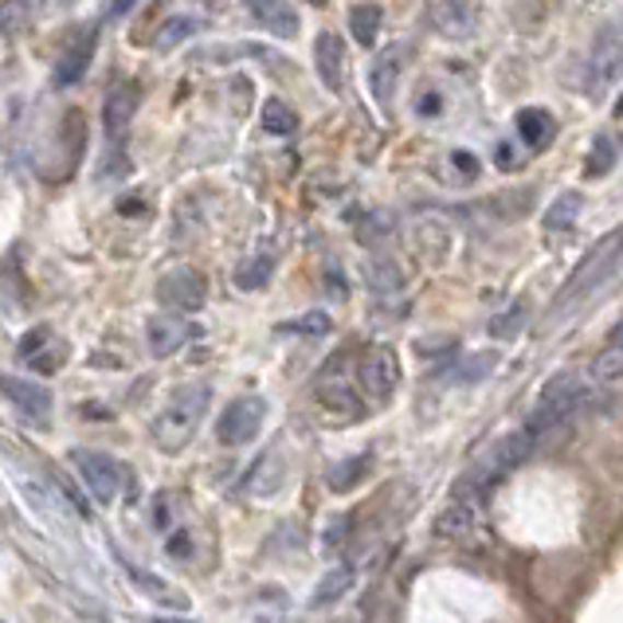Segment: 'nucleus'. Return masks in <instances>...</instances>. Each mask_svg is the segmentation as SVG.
<instances>
[{"label": "nucleus", "instance_id": "6", "mask_svg": "<svg viewBox=\"0 0 623 623\" xmlns=\"http://www.w3.org/2000/svg\"><path fill=\"white\" fill-rule=\"evenodd\" d=\"M357 381H361L369 401H389L392 392H396V381H401V361H396V354H392L389 345H377V349L365 354L361 369H357Z\"/></svg>", "mask_w": 623, "mask_h": 623}, {"label": "nucleus", "instance_id": "15", "mask_svg": "<svg viewBox=\"0 0 623 623\" xmlns=\"http://www.w3.org/2000/svg\"><path fill=\"white\" fill-rule=\"evenodd\" d=\"M91 51H94V28H86L83 36H79L71 47H67L64 59H59V67H56V83H59V86L79 83V74L86 71V64H91Z\"/></svg>", "mask_w": 623, "mask_h": 623}, {"label": "nucleus", "instance_id": "34", "mask_svg": "<svg viewBox=\"0 0 623 623\" xmlns=\"http://www.w3.org/2000/svg\"><path fill=\"white\" fill-rule=\"evenodd\" d=\"M349 526H354V514H345V518H334V521H330V533H326V553H337V538L345 541V533H349Z\"/></svg>", "mask_w": 623, "mask_h": 623}, {"label": "nucleus", "instance_id": "23", "mask_svg": "<svg viewBox=\"0 0 623 623\" xmlns=\"http://www.w3.org/2000/svg\"><path fill=\"white\" fill-rule=\"evenodd\" d=\"M588 372H592V381H596V384L620 381V377H623V342H612V345H608L604 354H600V357L592 361V369H588Z\"/></svg>", "mask_w": 623, "mask_h": 623}, {"label": "nucleus", "instance_id": "29", "mask_svg": "<svg viewBox=\"0 0 623 623\" xmlns=\"http://www.w3.org/2000/svg\"><path fill=\"white\" fill-rule=\"evenodd\" d=\"M322 404H326V408L330 412H354V392H349V389H345V384H322Z\"/></svg>", "mask_w": 623, "mask_h": 623}, {"label": "nucleus", "instance_id": "11", "mask_svg": "<svg viewBox=\"0 0 623 623\" xmlns=\"http://www.w3.org/2000/svg\"><path fill=\"white\" fill-rule=\"evenodd\" d=\"M314 64H318V74H322V83H326L330 91H342V83H345V44H342V36L322 32V36L314 39Z\"/></svg>", "mask_w": 623, "mask_h": 623}, {"label": "nucleus", "instance_id": "8", "mask_svg": "<svg viewBox=\"0 0 623 623\" xmlns=\"http://www.w3.org/2000/svg\"><path fill=\"white\" fill-rule=\"evenodd\" d=\"M623 71V44L620 39H600V44L592 47V56H588L585 64V79H580V86H585V94H604L608 86L620 79Z\"/></svg>", "mask_w": 623, "mask_h": 623}, {"label": "nucleus", "instance_id": "33", "mask_svg": "<svg viewBox=\"0 0 623 623\" xmlns=\"http://www.w3.org/2000/svg\"><path fill=\"white\" fill-rule=\"evenodd\" d=\"M491 365H494V357H491V354L471 357V365H459L451 381H478V377H483V372H478V369H491Z\"/></svg>", "mask_w": 623, "mask_h": 623}, {"label": "nucleus", "instance_id": "31", "mask_svg": "<svg viewBox=\"0 0 623 623\" xmlns=\"http://www.w3.org/2000/svg\"><path fill=\"white\" fill-rule=\"evenodd\" d=\"M165 32H158V47H169V44H177L181 36H188V32H196V24L188 16H173L161 24Z\"/></svg>", "mask_w": 623, "mask_h": 623}, {"label": "nucleus", "instance_id": "26", "mask_svg": "<svg viewBox=\"0 0 623 623\" xmlns=\"http://www.w3.org/2000/svg\"><path fill=\"white\" fill-rule=\"evenodd\" d=\"M615 153H620V146H615L612 134H600V138H596L592 158H588V173H592V177H604L608 169L615 165Z\"/></svg>", "mask_w": 623, "mask_h": 623}, {"label": "nucleus", "instance_id": "2", "mask_svg": "<svg viewBox=\"0 0 623 623\" xmlns=\"http://www.w3.org/2000/svg\"><path fill=\"white\" fill-rule=\"evenodd\" d=\"M71 463H74V471H79V478H83V486L91 491V498L99 506H111L114 498H118L122 471L106 451H86V447H79V451H71Z\"/></svg>", "mask_w": 623, "mask_h": 623}, {"label": "nucleus", "instance_id": "3", "mask_svg": "<svg viewBox=\"0 0 623 623\" xmlns=\"http://www.w3.org/2000/svg\"><path fill=\"white\" fill-rule=\"evenodd\" d=\"M263 419H267V401L263 396H240V401H232L223 408L220 424H216V436L228 447H243L259 436Z\"/></svg>", "mask_w": 623, "mask_h": 623}, {"label": "nucleus", "instance_id": "17", "mask_svg": "<svg viewBox=\"0 0 623 623\" xmlns=\"http://www.w3.org/2000/svg\"><path fill=\"white\" fill-rule=\"evenodd\" d=\"M431 530H436V538H443V541H463V538H471V533H475V510H471L466 503L447 506V510L436 514Z\"/></svg>", "mask_w": 623, "mask_h": 623}, {"label": "nucleus", "instance_id": "32", "mask_svg": "<svg viewBox=\"0 0 623 623\" xmlns=\"http://www.w3.org/2000/svg\"><path fill=\"white\" fill-rule=\"evenodd\" d=\"M282 334H326L330 330V318L326 314H314V318H298V322H287L279 326Z\"/></svg>", "mask_w": 623, "mask_h": 623}, {"label": "nucleus", "instance_id": "7", "mask_svg": "<svg viewBox=\"0 0 623 623\" xmlns=\"http://www.w3.org/2000/svg\"><path fill=\"white\" fill-rule=\"evenodd\" d=\"M12 483L24 494V506H28L36 518H44L47 526H56V530L71 526V510H67V503L59 498V491L51 483H44V478L36 475H12Z\"/></svg>", "mask_w": 623, "mask_h": 623}, {"label": "nucleus", "instance_id": "25", "mask_svg": "<svg viewBox=\"0 0 623 623\" xmlns=\"http://www.w3.org/2000/svg\"><path fill=\"white\" fill-rule=\"evenodd\" d=\"M263 126H267L270 134H295L298 114L290 111L287 103H279V99H270V103L263 106Z\"/></svg>", "mask_w": 623, "mask_h": 623}, {"label": "nucleus", "instance_id": "21", "mask_svg": "<svg viewBox=\"0 0 623 623\" xmlns=\"http://www.w3.org/2000/svg\"><path fill=\"white\" fill-rule=\"evenodd\" d=\"M580 208H585V196L580 193H561L557 200H553L550 216H545V228L550 232H557V228H573L580 216Z\"/></svg>", "mask_w": 623, "mask_h": 623}, {"label": "nucleus", "instance_id": "5", "mask_svg": "<svg viewBox=\"0 0 623 623\" xmlns=\"http://www.w3.org/2000/svg\"><path fill=\"white\" fill-rule=\"evenodd\" d=\"M196 337H200L196 322H188V318L181 314H158V318H149V326H146V349L158 357V361H165V357L181 354Z\"/></svg>", "mask_w": 623, "mask_h": 623}, {"label": "nucleus", "instance_id": "12", "mask_svg": "<svg viewBox=\"0 0 623 623\" xmlns=\"http://www.w3.org/2000/svg\"><path fill=\"white\" fill-rule=\"evenodd\" d=\"M134 114H138V86H114L111 94H106L103 103V126L111 138H118L126 126L134 122Z\"/></svg>", "mask_w": 623, "mask_h": 623}, {"label": "nucleus", "instance_id": "10", "mask_svg": "<svg viewBox=\"0 0 623 623\" xmlns=\"http://www.w3.org/2000/svg\"><path fill=\"white\" fill-rule=\"evenodd\" d=\"M533 447H538V439H533L526 428L510 431V436L498 439V443H494V451H491V463H486V483L514 475V471H518V466L533 455Z\"/></svg>", "mask_w": 623, "mask_h": 623}, {"label": "nucleus", "instance_id": "20", "mask_svg": "<svg viewBox=\"0 0 623 623\" xmlns=\"http://www.w3.org/2000/svg\"><path fill=\"white\" fill-rule=\"evenodd\" d=\"M354 585V568L349 565H337L334 573H330L322 585H318V592H314V600H310V608H330L334 600H342L345 596V588Z\"/></svg>", "mask_w": 623, "mask_h": 623}, {"label": "nucleus", "instance_id": "22", "mask_svg": "<svg viewBox=\"0 0 623 623\" xmlns=\"http://www.w3.org/2000/svg\"><path fill=\"white\" fill-rule=\"evenodd\" d=\"M279 483H282V459L275 455V451H267L252 471V491L259 494V498H267Z\"/></svg>", "mask_w": 623, "mask_h": 623}, {"label": "nucleus", "instance_id": "13", "mask_svg": "<svg viewBox=\"0 0 623 623\" xmlns=\"http://www.w3.org/2000/svg\"><path fill=\"white\" fill-rule=\"evenodd\" d=\"M396 79H401V51H396V47H389V51H381V56L372 59V67H369V91H372V99H377V106L392 103Z\"/></svg>", "mask_w": 623, "mask_h": 623}, {"label": "nucleus", "instance_id": "4", "mask_svg": "<svg viewBox=\"0 0 623 623\" xmlns=\"http://www.w3.org/2000/svg\"><path fill=\"white\" fill-rule=\"evenodd\" d=\"M158 302L165 310H177L181 318H188L193 310L205 307V279L193 267H173L158 279Z\"/></svg>", "mask_w": 623, "mask_h": 623}, {"label": "nucleus", "instance_id": "16", "mask_svg": "<svg viewBox=\"0 0 623 623\" xmlns=\"http://www.w3.org/2000/svg\"><path fill=\"white\" fill-rule=\"evenodd\" d=\"M252 16L259 20L270 36H298V12L295 4H282V0H267V4H252Z\"/></svg>", "mask_w": 623, "mask_h": 623}, {"label": "nucleus", "instance_id": "35", "mask_svg": "<svg viewBox=\"0 0 623 623\" xmlns=\"http://www.w3.org/2000/svg\"><path fill=\"white\" fill-rule=\"evenodd\" d=\"M419 111H424V114H428V111H439V99H431V94H428V99H419Z\"/></svg>", "mask_w": 623, "mask_h": 623}, {"label": "nucleus", "instance_id": "27", "mask_svg": "<svg viewBox=\"0 0 623 623\" xmlns=\"http://www.w3.org/2000/svg\"><path fill=\"white\" fill-rule=\"evenodd\" d=\"M365 463H369V455H354V459H345V463H337L334 471H330V486H334V491H349V486L365 475Z\"/></svg>", "mask_w": 623, "mask_h": 623}, {"label": "nucleus", "instance_id": "18", "mask_svg": "<svg viewBox=\"0 0 623 623\" xmlns=\"http://www.w3.org/2000/svg\"><path fill=\"white\" fill-rule=\"evenodd\" d=\"M553 130H557V122H553L550 111H541V106L518 114V134H521V141H526L530 149H545V146H550Z\"/></svg>", "mask_w": 623, "mask_h": 623}, {"label": "nucleus", "instance_id": "14", "mask_svg": "<svg viewBox=\"0 0 623 623\" xmlns=\"http://www.w3.org/2000/svg\"><path fill=\"white\" fill-rule=\"evenodd\" d=\"M428 16H431V24L443 32V36L463 39V36H471V32H475L478 9H475V4H431Z\"/></svg>", "mask_w": 623, "mask_h": 623}, {"label": "nucleus", "instance_id": "19", "mask_svg": "<svg viewBox=\"0 0 623 623\" xmlns=\"http://www.w3.org/2000/svg\"><path fill=\"white\" fill-rule=\"evenodd\" d=\"M349 28H354L357 44L372 47L377 36H381V9H377V4H354V9H349Z\"/></svg>", "mask_w": 623, "mask_h": 623}, {"label": "nucleus", "instance_id": "1", "mask_svg": "<svg viewBox=\"0 0 623 623\" xmlns=\"http://www.w3.org/2000/svg\"><path fill=\"white\" fill-rule=\"evenodd\" d=\"M208 401H212V389H208V384H188V389H181L177 396L165 404V412L153 419V443H158L165 455L185 451L196 431H200Z\"/></svg>", "mask_w": 623, "mask_h": 623}, {"label": "nucleus", "instance_id": "30", "mask_svg": "<svg viewBox=\"0 0 623 623\" xmlns=\"http://www.w3.org/2000/svg\"><path fill=\"white\" fill-rule=\"evenodd\" d=\"M521 318H526V307H521V302H514L503 318H494V322H491V337H498V342H503V337H510L514 330L521 326Z\"/></svg>", "mask_w": 623, "mask_h": 623}, {"label": "nucleus", "instance_id": "9", "mask_svg": "<svg viewBox=\"0 0 623 623\" xmlns=\"http://www.w3.org/2000/svg\"><path fill=\"white\" fill-rule=\"evenodd\" d=\"M4 396H9V404L16 408V416L24 419V424L44 428L47 419H51V392H47L44 384L9 377V381H4Z\"/></svg>", "mask_w": 623, "mask_h": 623}, {"label": "nucleus", "instance_id": "24", "mask_svg": "<svg viewBox=\"0 0 623 623\" xmlns=\"http://www.w3.org/2000/svg\"><path fill=\"white\" fill-rule=\"evenodd\" d=\"M270 270H275V263H270L267 255H255V259L240 263V270H235V287H240V290H259V287H267Z\"/></svg>", "mask_w": 623, "mask_h": 623}, {"label": "nucleus", "instance_id": "28", "mask_svg": "<svg viewBox=\"0 0 623 623\" xmlns=\"http://www.w3.org/2000/svg\"><path fill=\"white\" fill-rule=\"evenodd\" d=\"M369 287L372 290H396L401 287V270L392 267V263H369Z\"/></svg>", "mask_w": 623, "mask_h": 623}]
</instances>
